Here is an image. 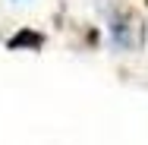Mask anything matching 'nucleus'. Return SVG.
<instances>
[{"instance_id":"1","label":"nucleus","mask_w":148,"mask_h":145,"mask_svg":"<svg viewBox=\"0 0 148 145\" xmlns=\"http://www.w3.org/2000/svg\"><path fill=\"white\" fill-rule=\"evenodd\" d=\"M110 38H114V44L120 51H139L145 44V22H142V16L132 6H126V3L114 6L110 10Z\"/></svg>"},{"instance_id":"3","label":"nucleus","mask_w":148,"mask_h":145,"mask_svg":"<svg viewBox=\"0 0 148 145\" xmlns=\"http://www.w3.org/2000/svg\"><path fill=\"white\" fill-rule=\"evenodd\" d=\"M145 6H148V0H145Z\"/></svg>"},{"instance_id":"2","label":"nucleus","mask_w":148,"mask_h":145,"mask_svg":"<svg viewBox=\"0 0 148 145\" xmlns=\"http://www.w3.org/2000/svg\"><path fill=\"white\" fill-rule=\"evenodd\" d=\"M10 51H41L44 47V35L35 29H19L10 41H6Z\"/></svg>"}]
</instances>
